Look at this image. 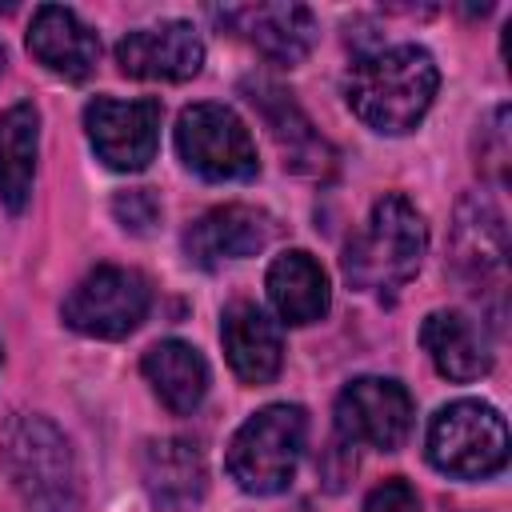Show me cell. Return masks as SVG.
Masks as SVG:
<instances>
[{"label":"cell","instance_id":"obj_1","mask_svg":"<svg viewBox=\"0 0 512 512\" xmlns=\"http://www.w3.org/2000/svg\"><path fill=\"white\" fill-rule=\"evenodd\" d=\"M440 88V68L428 48L396 44L368 52L352 64L344 76V100L348 108L376 132L400 136L412 132L424 112L432 108V96Z\"/></svg>","mask_w":512,"mask_h":512},{"label":"cell","instance_id":"obj_2","mask_svg":"<svg viewBox=\"0 0 512 512\" xmlns=\"http://www.w3.org/2000/svg\"><path fill=\"white\" fill-rule=\"evenodd\" d=\"M0 468L28 512H80V476L64 432L48 416L20 412L0 432Z\"/></svg>","mask_w":512,"mask_h":512},{"label":"cell","instance_id":"obj_3","mask_svg":"<svg viewBox=\"0 0 512 512\" xmlns=\"http://www.w3.org/2000/svg\"><path fill=\"white\" fill-rule=\"evenodd\" d=\"M428 228L424 216L400 196L388 192L372 204L368 224L344 248V276L360 292H400L424 264Z\"/></svg>","mask_w":512,"mask_h":512},{"label":"cell","instance_id":"obj_4","mask_svg":"<svg viewBox=\"0 0 512 512\" xmlns=\"http://www.w3.org/2000/svg\"><path fill=\"white\" fill-rule=\"evenodd\" d=\"M308 416L300 404H268L248 416L228 444V476L252 496H276L292 484L304 456Z\"/></svg>","mask_w":512,"mask_h":512},{"label":"cell","instance_id":"obj_5","mask_svg":"<svg viewBox=\"0 0 512 512\" xmlns=\"http://www.w3.org/2000/svg\"><path fill=\"white\" fill-rule=\"evenodd\" d=\"M428 460L444 476L484 480L508 464V424L492 404L456 400L428 424Z\"/></svg>","mask_w":512,"mask_h":512},{"label":"cell","instance_id":"obj_6","mask_svg":"<svg viewBox=\"0 0 512 512\" xmlns=\"http://www.w3.org/2000/svg\"><path fill=\"white\" fill-rule=\"evenodd\" d=\"M176 152L204 180H252L260 172L256 144L228 104H192L176 120Z\"/></svg>","mask_w":512,"mask_h":512},{"label":"cell","instance_id":"obj_7","mask_svg":"<svg viewBox=\"0 0 512 512\" xmlns=\"http://www.w3.org/2000/svg\"><path fill=\"white\" fill-rule=\"evenodd\" d=\"M148 304L152 288L140 272L100 264L64 300V324L96 340H120L148 316Z\"/></svg>","mask_w":512,"mask_h":512},{"label":"cell","instance_id":"obj_8","mask_svg":"<svg viewBox=\"0 0 512 512\" xmlns=\"http://www.w3.org/2000/svg\"><path fill=\"white\" fill-rule=\"evenodd\" d=\"M412 396L404 384L384 380V376H360L340 388L336 396V436L352 448H380L392 452L408 440L412 432Z\"/></svg>","mask_w":512,"mask_h":512},{"label":"cell","instance_id":"obj_9","mask_svg":"<svg viewBox=\"0 0 512 512\" xmlns=\"http://www.w3.org/2000/svg\"><path fill=\"white\" fill-rule=\"evenodd\" d=\"M160 100H112L96 96L84 108V128L96 156L116 172H140L160 148Z\"/></svg>","mask_w":512,"mask_h":512},{"label":"cell","instance_id":"obj_10","mask_svg":"<svg viewBox=\"0 0 512 512\" xmlns=\"http://www.w3.org/2000/svg\"><path fill=\"white\" fill-rule=\"evenodd\" d=\"M116 64L136 80H192L204 64V44L192 24L164 20L156 28H136L116 44Z\"/></svg>","mask_w":512,"mask_h":512},{"label":"cell","instance_id":"obj_11","mask_svg":"<svg viewBox=\"0 0 512 512\" xmlns=\"http://www.w3.org/2000/svg\"><path fill=\"white\" fill-rule=\"evenodd\" d=\"M248 88V100L260 108L280 156H284V168L300 172V176H324L332 172V148L328 140L312 128V120L304 116V108L276 84L268 80H256V84H244Z\"/></svg>","mask_w":512,"mask_h":512},{"label":"cell","instance_id":"obj_12","mask_svg":"<svg viewBox=\"0 0 512 512\" xmlns=\"http://www.w3.org/2000/svg\"><path fill=\"white\" fill-rule=\"evenodd\" d=\"M272 240V220L260 208L248 204H224L204 212L188 232H184V252L200 268H216L224 260H244L256 256Z\"/></svg>","mask_w":512,"mask_h":512},{"label":"cell","instance_id":"obj_13","mask_svg":"<svg viewBox=\"0 0 512 512\" xmlns=\"http://www.w3.org/2000/svg\"><path fill=\"white\" fill-rule=\"evenodd\" d=\"M224 24H232L244 40H252L272 64H300L316 44V16L304 4H248L216 12Z\"/></svg>","mask_w":512,"mask_h":512},{"label":"cell","instance_id":"obj_14","mask_svg":"<svg viewBox=\"0 0 512 512\" xmlns=\"http://www.w3.org/2000/svg\"><path fill=\"white\" fill-rule=\"evenodd\" d=\"M140 480H144L148 500L160 512H184V508L200 504V496L208 488L200 448L192 440H180V436H164V440L144 444Z\"/></svg>","mask_w":512,"mask_h":512},{"label":"cell","instance_id":"obj_15","mask_svg":"<svg viewBox=\"0 0 512 512\" xmlns=\"http://www.w3.org/2000/svg\"><path fill=\"white\" fill-rule=\"evenodd\" d=\"M220 340H224L232 372L244 384L276 380V372L284 364V340H280L276 320L260 304H248V300L228 304L224 320H220Z\"/></svg>","mask_w":512,"mask_h":512},{"label":"cell","instance_id":"obj_16","mask_svg":"<svg viewBox=\"0 0 512 512\" xmlns=\"http://www.w3.org/2000/svg\"><path fill=\"white\" fill-rule=\"evenodd\" d=\"M28 52L48 72H56L64 80H84L96 68L100 40L72 8L40 4L36 16H32V28H28Z\"/></svg>","mask_w":512,"mask_h":512},{"label":"cell","instance_id":"obj_17","mask_svg":"<svg viewBox=\"0 0 512 512\" xmlns=\"http://www.w3.org/2000/svg\"><path fill=\"white\" fill-rule=\"evenodd\" d=\"M420 344L424 352L432 356L436 372L456 380V384H468V380H480L488 368H492V344H488V332L456 312V308H440V312H428L424 324H420Z\"/></svg>","mask_w":512,"mask_h":512},{"label":"cell","instance_id":"obj_18","mask_svg":"<svg viewBox=\"0 0 512 512\" xmlns=\"http://www.w3.org/2000/svg\"><path fill=\"white\" fill-rule=\"evenodd\" d=\"M508 256V232L504 216L488 196H464L456 208V228H452V264L468 284H484L488 276L504 272Z\"/></svg>","mask_w":512,"mask_h":512},{"label":"cell","instance_id":"obj_19","mask_svg":"<svg viewBox=\"0 0 512 512\" xmlns=\"http://www.w3.org/2000/svg\"><path fill=\"white\" fill-rule=\"evenodd\" d=\"M264 284H268V300H272V308L284 324H312L328 312V276L300 248L280 252L268 264Z\"/></svg>","mask_w":512,"mask_h":512},{"label":"cell","instance_id":"obj_20","mask_svg":"<svg viewBox=\"0 0 512 512\" xmlns=\"http://www.w3.org/2000/svg\"><path fill=\"white\" fill-rule=\"evenodd\" d=\"M40 148V112L36 104H12L0 116V204L8 212H24L36 176Z\"/></svg>","mask_w":512,"mask_h":512},{"label":"cell","instance_id":"obj_21","mask_svg":"<svg viewBox=\"0 0 512 512\" xmlns=\"http://www.w3.org/2000/svg\"><path fill=\"white\" fill-rule=\"evenodd\" d=\"M140 368H144L148 384L156 388V396L176 416L200 408V400L208 392V364H204V356L192 344H184V340H160V344H152L144 352Z\"/></svg>","mask_w":512,"mask_h":512},{"label":"cell","instance_id":"obj_22","mask_svg":"<svg viewBox=\"0 0 512 512\" xmlns=\"http://www.w3.org/2000/svg\"><path fill=\"white\" fill-rule=\"evenodd\" d=\"M112 212L128 232L148 236L156 228V220H160V200L152 196V188H128V192H120L112 200Z\"/></svg>","mask_w":512,"mask_h":512},{"label":"cell","instance_id":"obj_23","mask_svg":"<svg viewBox=\"0 0 512 512\" xmlns=\"http://www.w3.org/2000/svg\"><path fill=\"white\" fill-rule=\"evenodd\" d=\"M364 512H420V496H416V488L408 480L392 476V480H384V484H376L368 492Z\"/></svg>","mask_w":512,"mask_h":512},{"label":"cell","instance_id":"obj_24","mask_svg":"<svg viewBox=\"0 0 512 512\" xmlns=\"http://www.w3.org/2000/svg\"><path fill=\"white\" fill-rule=\"evenodd\" d=\"M0 72H4V48H0Z\"/></svg>","mask_w":512,"mask_h":512}]
</instances>
